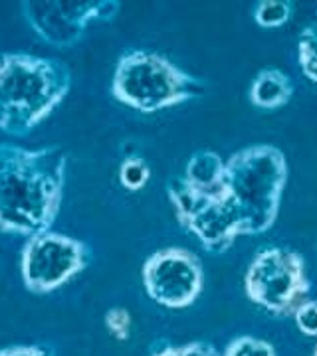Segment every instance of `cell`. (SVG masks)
I'll use <instances>...</instances> for the list:
<instances>
[{
	"mask_svg": "<svg viewBox=\"0 0 317 356\" xmlns=\"http://www.w3.org/2000/svg\"><path fill=\"white\" fill-rule=\"evenodd\" d=\"M288 186V159L274 145H250L226 161L215 192H204L206 212L230 245L242 236H262L276 224Z\"/></svg>",
	"mask_w": 317,
	"mask_h": 356,
	"instance_id": "obj_1",
	"label": "cell"
},
{
	"mask_svg": "<svg viewBox=\"0 0 317 356\" xmlns=\"http://www.w3.org/2000/svg\"><path fill=\"white\" fill-rule=\"evenodd\" d=\"M68 153L58 145L26 149L0 143V232L32 238L60 214Z\"/></svg>",
	"mask_w": 317,
	"mask_h": 356,
	"instance_id": "obj_2",
	"label": "cell"
},
{
	"mask_svg": "<svg viewBox=\"0 0 317 356\" xmlns=\"http://www.w3.org/2000/svg\"><path fill=\"white\" fill-rule=\"evenodd\" d=\"M72 89L70 67L28 51L0 54V131L26 137L50 117Z\"/></svg>",
	"mask_w": 317,
	"mask_h": 356,
	"instance_id": "obj_3",
	"label": "cell"
},
{
	"mask_svg": "<svg viewBox=\"0 0 317 356\" xmlns=\"http://www.w3.org/2000/svg\"><path fill=\"white\" fill-rule=\"evenodd\" d=\"M208 83L153 50L123 51L115 64L111 95L139 113H159L203 97Z\"/></svg>",
	"mask_w": 317,
	"mask_h": 356,
	"instance_id": "obj_4",
	"label": "cell"
},
{
	"mask_svg": "<svg viewBox=\"0 0 317 356\" xmlns=\"http://www.w3.org/2000/svg\"><path fill=\"white\" fill-rule=\"evenodd\" d=\"M244 291L254 305L270 315L293 317L309 301L311 291L304 255L279 245L262 250L244 275Z\"/></svg>",
	"mask_w": 317,
	"mask_h": 356,
	"instance_id": "obj_5",
	"label": "cell"
},
{
	"mask_svg": "<svg viewBox=\"0 0 317 356\" xmlns=\"http://www.w3.org/2000/svg\"><path fill=\"white\" fill-rule=\"evenodd\" d=\"M89 261L88 243L48 229L26 240L20 254V273L28 291L46 295L70 283Z\"/></svg>",
	"mask_w": 317,
	"mask_h": 356,
	"instance_id": "obj_6",
	"label": "cell"
},
{
	"mask_svg": "<svg viewBox=\"0 0 317 356\" xmlns=\"http://www.w3.org/2000/svg\"><path fill=\"white\" fill-rule=\"evenodd\" d=\"M20 6L30 28L58 50L76 46L93 20H114L121 10L117 0H24Z\"/></svg>",
	"mask_w": 317,
	"mask_h": 356,
	"instance_id": "obj_7",
	"label": "cell"
},
{
	"mask_svg": "<svg viewBox=\"0 0 317 356\" xmlns=\"http://www.w3.org/2000/svg\"><path fill=\"white\" fill-rule=\"evenodd\" d=\"M143 287L157 305L183 311L196 303L204 289L201 257L187 248H163L147 257L141 269Z\"/></svg>",
	"mask_w": 317,
	"mask_h": 356,
	"instance_id": "obj_8",
	"label": "cell"
},
{
	"mask_svg": "<svg viewBox=\"0 0 317 356\" xmlns=\"http://www.w3.org/2000/svg\"><path fill=\"white\" fill-rule=\"evenodd\" d=\"M293 97L292 77L278 67H264L260 70L250 83L248 99L256 109L274 111L288 105Z\"/></svg>",
	"mask_w": 317,
	"mask_h": 356,
	"instance_id": "obj_9",
	"label": "cell"
},
{
	"mask_svg": "<svg viewBox=\"0 0 317 356\" xmlns=\"http://www.w3.org/2000/svg\"><path fill=\"white\" fill-rule=\"evenodd\" d=\"M226 161L215 151H196L185 166V182L201 192H215L224 177Z\"/></svg>",
	"mask_w": 317,
	"mask_h": 356,
	"instance_id": "obj_10",
	"label": "cell"
},
{
	"mask_svg": "<svg viewBox=\"0 0 317 356\" xmlns=\"http://www.w3.org/2000/svg\"><path fill=\"white\" fill-rule=\"evenodd\" d=\"M293 2L290 0H260L254 6L252 16L254 22L260 28H281L284 24H288L293 16Z\"/></svg>",
	"mask_w": 317,
	"mask_h": 356,
	"instance_id": "obj_11",
	"label": "cell"
},
{
	"mask_svg": "<svg viewBox=\"0 0 317 356\" xmlns=\"http://www.w3.org/2000/svg\"><path fill=\"white\" fill-rule=\"evenodd\" d=\"M119 182L129 192H139L151 180V166L139 154H129L119 165Z\"/></svg>",
	"mask_w": 317,
	"mask_h": 356,
	"instance_id": "obj_12",
	"label": "cell"
},
{
	"mask_svg": "<svg viewBox=\"0 0 317 356\" xmlns=\"http://www.w3.org/2000/svg\"><path fill=\"white\" fill-rule=\"evenodd\" d=\"M297 62L304 76L317 83V22L305 26L297 40Z\"/></svg>",
	"mask_w": 317,
	"mask_h": 356,
	"instance_id": "obj_13",
	"label": "cell"
},
{
	"mask_svg": "<svg viewBox=\"0 0 317 356\" xmlns=\"http://www.w3.org/2000/svg\"><path fill=\"white\" fill-rule=\"evenodd\" d=\"M222 356H276V348L264 339L238 337L226 344Z\"/></svg>",
	"mask_w": 317,
	"mask_h": 356,
	"instance_id": "obj_14",
	"label": "cell"
},
{
	"mask_svg": "<svg viewBox=\"0 0 317 356\" xmlns=\"http://www.w3.org/2000/svg\"><path fill=\"white\" fill-rule=\"evenodd\" d=\"M105 329L115 341H127L131 337V315L123 307H114L105 313Z\"/></svg>",
	"mask_w": 317,
	"mask_h": 356,
	"instance_id": "obj_15",
	"label": "cell"
},
{
	"mask_svg": "<svg viewBox=\"0 0 317 356\" xmlns=\"http://www.w3.org/2000/svg\"><path fill=\"white\" fill-rule=\"evenodd\" d=\"M151 356H222L215 346L204 341L180 344V346H167L163 350H157Z\"/></svg>",
	"mask_w": 317,
	"mask_h": 356,
	"instance_id": "obj_16",
	"label": "cell"
},
{
	"mask_svg": "<svg viewBox=\"0 0 317 356\" xmlns=\"http://www.w3.org/2000/svg\"><path fill=\"white\" fill-rule=\"evenodd\" d=\"M295 325L300 332H304L305 337H316L317 339V301H305L304 305L295 311Z\"/></svg>",
	"mask_w": 317,
	"mask_h": 356,
	"instance_id": "obj_17",
	"label": "cell"
},
{
	"mask_svg": "<svg viewBox=\"0 0 317 356\" xmlns=\"http://www.w3.org/2000/svg\"><path fill=\"white\" fill-rule=\"evenodd\" d=\"M0 356H52V353L40 344H16L0 348Z\"/></svg>",
	"mask_w": 317,
	"mask_h": 356,
	"instance_id": "obj_18",
	"label": "cell"
},
{
	"mask_svg": "<svg viewBox=\"0 0 317 356\" xmlns=\"http://www.w3.org/2000/svg\"><path fill=\"white\" fill-rule=\"evenodd\" d=\"M314 356H317V344H316V348H314Z\"/></svg>",
	"mask_w": 317,
	"mask_h": 356,
	"instance_id": "obj_19",
	"label": "cell"
}]
</instances>
